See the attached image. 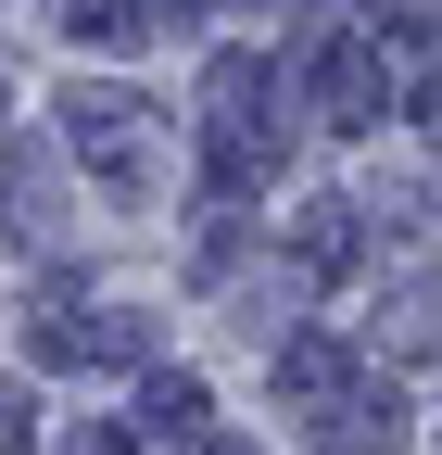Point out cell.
Instances as JSON below:
<instances>
[{
    "instance_id": "7a4b0ae2",
    "label": "cell",
    "mask_w": 442,
    "mask_h": 455,
    "mask_svg": "<svg viewBox=\"0 0 442 455\" xmlns=\"http://www.w3.org/2000/svg\"><path fill=\"white\" fill-rule=\"evenodd\" d=\"M139 418H152V430H202V379H152Z\"/></svg>"
},
{
    "instance_id": "3957f363",
    "label": "cell",
    "mask_w": 442,
    "mask_h": 455,
    "mask_svg": "<svg viewBox=\"0 0 442 455\" xmlns=\"http://www.w3.org/2000/svg\"><path fill=\"white\" fill-rule=\"evenodd\" d=\"M430 26V0H367V38H417Z\"/></svg>"
},
{
    "instance_id": "6da1fadb",
    "label": "cell",
    "mask_w": 442,
    "mask_h": 455,
    "mask_svg": "<svg viewBox=\"0 0 442 455\" xmlns=\"http://www.w3.org/2000/svg\"><path fill=\"white\" fill-rule=\"evenodd\" d=\"M127 114H139L127 89H64V140H89V152H114V140H127Z\"/></svg>"
}]
</instances>
